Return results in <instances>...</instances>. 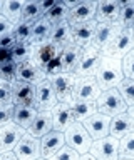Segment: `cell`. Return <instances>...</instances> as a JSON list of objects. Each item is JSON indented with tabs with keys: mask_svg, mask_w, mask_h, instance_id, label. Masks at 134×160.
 <instances>
[{
	"mask_svg": "<svg viewBox=\"0 0 134 160\" xmlns=\"http://www.w3.org/2000/svg\"><path fill=\"white\" fill-rule=\"evenodd\" d=\"M96 80L99 83L101 90H112L117 88L119 83L124 80V72H122V62L117 58L104 57L101 58L99 68L96 72Z\"/></svg>",
	"mask_w": 134,
	"mask_h": 160,
	"instance_id": "obj_1",
	"label": "cell"
},
{
	"mask_svg": "<svg viewBox=\"0 0 134 160\" xmlns=\"http://www.w3.org/2000/svg\"><path fill=\"white\" fill-rule=\"evenodd\" d=\"M96 108L99 113L107 115L109 118H112L116 115L126 113L129 107L122 100L121 93L117 92V88H112V90H104V92H101L99 98L96 100Z\"/></svg>",
	"mask_w": 134,
	"mask_h": 160,
	"instance_id": "obj_2",
	"label": "cell"
},
{
	"mask_svg": "<svg viewBox=\"0 0 134 160\" xmlns=\"http://www.w3.org/2000/svg\"><path fill=\"white\" fill-rule=\"evenodd\" d=\"M132 48H134V30L132 28H122L114 37L112 42L102 50V55L104 57L122 60Z\"/></svg>",
	"mask_w": 134,
	"mask_h": 160,
	"instance_id": "obj_3",
	"label": "cell"
},
{
	"mask_svg": "<svg viewBox=\"0 0 134 160\" xmlns=\"http://www.w3.org/2000/svg\"><path fill=\"white\" fill-rule=\"evenodd\" d=\"M64 135H66V145L69 148L76 150L79 155L89 153L94 140L91 138V135L87 133V130L84 128V125L81 122H74L64 132Z\"/></svg>",
	"mask_w": 134,
	"mask_h": 160,
	"instance_id": "obj_4",
	"label": "cell"
},
{
	"mask_svg": "<svg viewBox=\"0 0 134 160\" xmlns=\"http://www.w3.org/2000/svg\"><path fill=\"white\" fill-rule=\"evenodd\" d=\"M102 58V52L99 48H96L94 45H89V47L82 48V55L79 58V63L76 70H74V75L77 78L82 77H96V72L99 68V63H101Z\"/></svg>",
	"mask_w": 134,
	"mask_h": 160,
	"instance_id": "obj_5",
	"label": "cell"
},
{
	"mask_svg": "<svg viewBox=\"0 0 134 160\" xmlns=\"http://www.w3.org/2000/svg\"><path fill=\"white\" fill-rule=\"evenodd\" d=\"M56 92V97L59 103H71L74 100V92H76L77 77L74 73H59L56 77L49 78Z\"/></svg>",
	"mask_w": 134,
	"mask_h": 160,
	"instance_id": "obj_6",
	"label": "cell"
},
{
	"mask_svg": "<svg viewBox=\"0 0 134 160\" xmlns=\"http://www.w3.org/2000/svg\"><path fill=\"white\" fill-rule=\"evenodd\" d=\"M89 153L96 160H119V140L112 135L94 140Z\"/></svg>",
	"mask_w": 134,
	"mask_h": 160,
	"instance_id": "obj_7",
	"label": "cell"
},
{
	"mask_svg": "<svg viewBox=\"0 0 134 160\" xmlns=\"http://www.w3.org/2000/svg\"><path fill=\"white\" fill-rule=\"evenodd\" d=\"M57 103H59V100L56 97V92H54L51 80L46 78L44 82H40L35 87V102H34V107L39 112H52V108Z\"/></svg>",
	"mask_w": 134,
	"mask_h": 160,
	"instance_id": "obj_8",
	"label": "cell"
},
{
	"mask_svg": "<svg viewBox=\"0 0 134 160\" xmlns=\"http://www.w3.org/2000/svg\"><path fill=\"white\" fill-rule=\"evenodd\" d=\"M27 132L20 128L13 122H8L7 125L0 127V153L5 152H13V148L17 147V143L22 140V137Z\"/></svg>",
	"mask_w": 134,
	"mask_h": 160,
	"instance_id": "obj_9",
	"label": "cell"
},
{
	"mask_svg": "<svg viewBox=\"0 0 134 160\" xmlns=\"http://www.w3.org/2000/svg\"><path fill=\"white\" fill-rule=\"evenodd\" d=\"M101 92H102V90H101V87H99L96 77H82V78H77L74 98L96 103V100L99 98Z\"/></svg>",
	"mask_w": 134,
	"mask_h": 160,
	"instance_id": "obj_10",
	"label": "cell"
},
{
	"mask_svg": "<svg viewBox=\"0 0 134 160\" xmlns=\"http://www.w3.org/2000/svg\"><path fill=\"white\" fill-rule=\"evenodd\" d=\"M13 153L19 160H39L40 157V138L32 137L30 133H25L22 140L13 148Z\"/></svg>",
	"mask_w": 134,
	"mask_h": 160,
	"instance_id": "obj_11",
	"label": "cell"
},
{
	"mask_svg": "<svg viewBox=\"0 0 134 160\" xmlns=\"http://www.w3.org/2000/svg\"><path fill=\"white\" fill-rule=\"evenodd\" d=\"M84 128L87 130V133L91 135L92 140H101L104 137L109 135V130H111V118L107 115L102 113H94L92 117H89L86 122H82Z\"/></svg>",
	"mask_w": 134,
	"mask_h": 160,
	"instance_id": "obj_12",
	"label": "cell"
},
{
	"mask_svg": "<svg viewBox=\"0 0 134 160\" xmlns=\"http://www.w3.org/2000/svg\"><path fill=\"white\" fill-rule=\"evenodd\" d=\"M35 102V87L25 82L12 83V105L13 107H34Z\"/></svg>",
	"mask_w": 134,
	"mask_h": 160,
	"instance_id": "obj_13",
	"label": "cell"
},
{
	"mask_svg": "<svg viewBox=\"0 0 134 160\" xmlns=\"http://www.w3.org/2000/svg\"><path fill=\"white\" fill-rule=\"evenodd\" d=\"M61 52H62V47H59V45L52 43V42L35 45V47H32L30 62L34 65H37L39 68H44L52 58H56L57 55H61Z\"/></svg>",
	"mask_w": 134,
	"mask_h": 160,
	"instance_id": "obj_14",
	"label": "cell"
},
{
	"mask_svg": "<svg viewBox=\"0 0 134 160\" xmlns=\"http://www.w3.org/2000/svg\"><path fill=\"white\" fill-rule=\"evenodd\" d=\"M64 147H66V135L62 132H57V130H51L47 135L40 138V157L47 160Z\"/></svg>",
	"mask_w": 134,
	"mask_h": 160,
	"instance_id": "obj_15",
	"label": "cell"
},
{
	"mask_svg": "<svg viewBox=\"0 0 134 160\" xmlns=\"http://www.w3.org/2000/svg\"><path fill=\"white\" fill-rule=\"evenodd\" d=\"M96 10H97V2H81L74 8H71L67 22L71 27H74V25H81L91 22V20H96Z\"/></svg>",
	"mask_w": 134,
	"mask_h": 160,
	"instance_id": "obj_16",
	"label": "cell"
},
{
	"mask_svg": "<svg viewBox=\"0 0 134 160\" xmlns=\"http://www.w3.org/2000/svg\"><path fill=\"white\" fill-rule=\"evenodd\" d=\"M96 28H97L96 20H91V22H86L81 25H74V27H71L72 42L76 45H79L81 48H86L89 45H92L94 35H96Z\"/></svg>",
	"mask_w": 134,
	"mask_h": 160,
	"instance_id": "obj_17",
	"label": "cell"
},
{
	"mask_svg": "<svg viewBox=\"0 0 134 160\" xmlns=\"http://www.w3.org/2000/svg\"><path fill=\"white\" fill-rule=\"evenodd\" d=\"M17 82H25L30 83L34 87H37L40 82H44L47 77L44 73L42 68H39L37 65H34L30 60L29 62H24L20 65H17Z\"/></svg>",
	"mask_w": 134,
	"mask_h": 160,
	"instance_id": "obj_18",
	"label": "cell"
},
{
	"mask_svg": "<svg viewBox=\"0 0 134 160\" xmlns=\"http://www.w3.org/2000/svg\"><path fill=\"white\" fill-rule=\"evenodd\" d=\"M121 7H122V2H116V0L97 2L96 22L97 23H116L119 12H121Z\"/></svg>",
	"mask_w": 134,
	"mask_h": 160,
	"instance_id": "obj_19",
	"label": "cell"
},
{
	"mask_svg": "<svg viewBox=\"0 0 134 160\" xmlns=\"http://www.w3.org/2000/svg\"><path fill=\"white\" fill-rule=\"evenodd\" d=\"M51 113H52V130L64 133L74 123V117L71 108H69V103H57Z\"/></svg>",
	"mask_w": 134,
	"mask_h": 160,
	"instance_id": "obj_20",
	"label": "cell"
},
{
	"mask_svg": "<svg viewBox=\"0 0 134 160\" xmlns=\"http://www.w3.org/2000/svg\"><path fill=\"white\" fill-rule=\"evenodd\" d=\"M132 132H134V118L127 112L121 113V115H116V117L111 118V130H109V135H112L114 138L121 140Z\"/></svg>",
	"mask_w": 134,
	"mask_h": 160,
	"instance_id": "obj_21",
	"label": "cell"
},
{
	"mask_svg": "<svg viewBox=\"0 0 134 160\" xmlns=\"http://www.w3.org/2000/svg\"><path fill=\"white\" fill-rule=\"evenodd\" d=\"M82 55V48L76 45L74 42H69L67 45L62 47V52H61V58H62V72L64 73H74L77 63H79V58Z\"/></svg>",
	"mask_w": 134,
	"mask_h": 160,
	"instance_id": "obj_22",
	"label": "cell"
},
{
	"mask_svg": "<svg viewBox=\"0 0 134 160\" xmlns=\"http://www.w3.org/2000/svg\"><path fill=\"white\" fill-rule=\"evenodd\" d=\"M119 32H121V28H117L114 23H97L92 45L102 52V50L114 40V37H116Z\"/></svg>",
	"mask_w": 134,
	"mask_h": 160,
	"instance_id": "obj_23",
	"label": "cell"
},
{
	"mask_svg": "<svg viewBox=\"0 0 134 160\" xmlns=\"http://www.w3.org/2000/svg\"><path fill=\"white\" fill-rule=\"evenodd\" d=\"M51 32H52V25L49 23V20L46 17L39 18L35 23H32V32H30V40H29V43H30L32 47H35V45L49 42Z\"/></svg>",
	"mask_w": 134,
	"mask_h": 160,
	"instance_id": "obj_24",
	"label": "cell"
},
{
	"mask_svg": "<svg viewBox=\"0 0 134 160\" xmlns=\"http://www.w3.org/2000/svg\"><path fill=\"white\" fill-rule=\"evenodd\" d=\"M52 130V113L51 112H39L32 125L27 128V133H30L35 138H42Z\"/></svg>",
	"mask_w": 134,
	"mask_h": 160,
	"instance_id": "obj_25",
	"label": "cell"
},
{
	"mask_svg": "<svg viewBox=\"0 0 134 160\" xmlns=\"http://www.w3.org/2000/svg\"><path fill=\"white\" fill-rule=\"evenodd\" d=\"M69 108L72 112L74 122H81V123L86 122L94 113H97V108L94 102H84V100H76V98L69 103Z\"/></svg>",
	"mask_w": 134,
	"mask_h": 160,
	"instance_id": "obj_26",
	"label": "cell"
},
{
	"mask_svg": "<svg viewBox=\"0 0 134 160\" xmlns=\"http://www.w3.org/2000/svg\"><path fill=\"white\" fill-rule=\"evenodd\" d=\"M37 113H39V110L35 107H15L12 122L27 132V128L30 127L32 122L35 120Z\"/></svg>",
	"mask_w": 134,
	"mask_h": 160,
	"instance_id": "obj_27",
	"label": "cell"
},
{
	"mask_svg": "<svg viewBox=\"0 0 134 160\" xmlns=\"http://www.w3.org/2000/svg\"><path fill=\"white\" fill-rule=\"evenodd\" d=\"M49 42L56 43L59 47H64V45H67L69 42H72V33H71V25H69V22L52 25V32H51Z\"/></svg>",
	"mask_w": 134,
	"mask_h": 160,
	"instance_id": "obj_28",
	"label": "cell"
},
{
	"mask_svg": "<svg viewBox=\"0 0 134 160\" xmlns=\"http://www.w3.org/2000/svg\"><path fill=\"white\" fill-rule=\"evenodd\" d=\"M24 5H25V2H20V0H8V2H3L2 15L12 25H15V23L20 22V18H22Z\"/></svg>",
	"mask_w": 134,
	"mask_h": 160,
	"instance_id": "obj_29",
	"label": "cell"
},
{
	"mask_svg": "<svg viewBox=\"0 0 134 160\" xmlns=\"http://www.w3.org/2000/svg\"><path fill=\"white\" fill-rule=\"evenodd\" d=\"M44 8H42V2H25L22 10V22L25 23H35L39 18L44 17Z\"/></svg>",
	"mask_w": 134,
	"mask_h": 160,
	"instance_id": "obj_30",
	"label": "cell"
},
{
	"mask_svg": "<svg viewBox=\"0 0 134 160\" xmlns=\"http://www.w3.org/2000/svg\"><path fill=\"white\" fill-rule=\"evenodd\" d=\"M134 23V2H122L121 12H119V17L116 20V27L117 28H132Z\"/></svg>",
	"mask_w": 134,
	"mask_h": 160,
	"instance_id": "obj_31",
	"label": "cell"
},
{
	"mask_svg": "<svg viewBox=\"0 0 134 160\" xmlns=\"http://www.w3.org/2000/svg\"><path fill=\"white\" fill-rule=\"evenodd\" d=\"M69 12H71V10L66 7V3H64V2H56V5H54V7L49 10L44 17L49 20V23H51V25H57V23L67 22Z\"/></svg>",
	"mask_w": 134,
	"mask_h": 160,
	"instance_id": "obj_32",
	"label": "cell"
},
{
	"mask_svg": "<svg viewBox=\"0 0 134 160\" xmlns=\"http://www.w3.org/2000/svg\"><path fill=\"white\" fill-rule=\"evenodd\" d=\"M32 55V45L30 43H15L12 48V60L17 65L24 62H29Z\"/></svg>",
	"mask_w": 134,
	"mask_h": 160,
	"instance_id": "obj_33",
	"label": "cell"
},
{
	"mask_svg": "<svg viewBox=\"0 0 134 160\" xmlns=\"http://www.w3.org/2000/svg\"><path fill=\"white\" fill-rule=\"evenodd\" d=\"M119 158L134 160V132L119 140Z\"/></svg>",
	"mask_w": 134,
	"mask_h": 160,
	"instance_id": "obj_34",
	"label": "cell"
},
{
	"mask_svg": "<svg viewBox=\"0 0 134 160\" xmlns=\"http://www.w3.org/2000/svg\"><path fill=\"white\" fill-rule=\"evenodd\" d=\"M117 92L121 93L122 100L126 102L127 107H132L134 105V80L131 78H124L117 87Z\"/></svg>",
	"mask_w": 134,
	"mask_h": 160,
	"instance_id": "obj_35",
	"label": "cell"
},
{
	"mask_svg": "<svg viewBox=\"0 0 134 160\" xmlns=\"http://www.w3.org/2000/svg\"><path fill=\"white\" fill-rule=\"evenodd\" d=\"M30 32H32V25L25 22H19L13 25V37H15L17 43H29L30 40Z\"/></svg>",
	"mask_w": 134,
	"mask_h": 160,
	"instance_id": "obj_36",
	"label": "cell"
},
{
	"mask_svg": "<svg viewBox=\"0 0 134 160\" xmlns=\"http://www.w3.org/2000/svg\"><path fill=\"white\" fill-rule=\"evenodd\" d=\"M17 77V63L10 60V62H5V63H0V80L3 82H8V83H13Z\"/></svg>",
	"mask_w": 134,
	"mask_h": 160,
	"instance_id": "obj_37",
	"label": "cell"
},
{
	"mask_svg": "<svg viewBox=\"0 0 134 160\" xmlns=\"http://www.w3.org/2000/svg\"><path fill=\"white\" fill-rule=\"evenodd\" d=\"M42 70H44V73H46L47 78H52V77H56V75L62 73V58H61V55H57L56 58H52Z\"/></svg>",
	"mask_w": 134,
	"mask_h": 160,
	"instance_id": "obj_38",
	"label": "cell"
},
{
	"mask_svg": "<svg viewBox=\"0 0 134 160\" xmlns=\"http://www.w3.org/2000/svg\"><path fill=\"white\" fill-rule=\"evenodd\" d=\"M122 72H124V78H131L134 80V50H131L122 60Z\"/></svg>",
	"mask_w": 134,
	"mask_h": 160,
	"instance_id": "obj_39",
	"label": "cell"
},
{
	"mask_svg": "<svg viewBox=\"0 0 134 160\" xmlns=\"http://www.w3.org/2000/svg\"><path fill=\"white\" fill-rule=\"evenodd\" d=\"M12 105V83L0 80V107Z\"/></svg>",
	"mask_w": 134,
	"mask_h": 160,
	"instance_id": "obj_40",
	"label": "cell"
},
{
	"mask_svg": "<svg viewBox=\"0 0 134 160\" xmlns=\"http://www.w3.org/2000/svg\"><path fill=\"white\" fill-rule=\"evenodd\" d=\"M79 155L76 150H72V148H69L67 145L64 148H61L56 155H52L51 158H47V160H79Z\"/></svg>",
	"mask_w": 134,
	"mask_h": 160,
	"instance_id": "obj_41",
	"label": "cell"
},
{
	"mask_svg": "<svg viewBox=\"0 0 134 160\" xmlns=\"http://www.w3.org/2000/svg\"><path fill=\"white\" fill-rule=\"evenodd\" d=\"M13 110H15L13 105H3V107H0V127H3L8 122H12Z\"/></svg>",
	"mask_w": 134,
	"mask_h": 160,
	"instance_id": "obj_42",
	"label": "cell"
},
{
	"mask_svg": "<svg viewBox=\"0 0 134 160\" xmlns=\"http://www.w3.org/2000/svg\"><path fill=\"white\" fill-rule=\"evenodd\" d=\"M10 33H13V25L3 15H0V38L5 37V35H10Z\"/></svg>",
	"mask_w": 134,
	"mask_h": 160,
	"instance_id": "obj_43",
	"label": "cell"
},
{
	"mask_svg": "<svg viewBox=\"0 0 134 160\" xmlns=\"http://www.w3.org/2000/svg\"><path fill=\"white\" fill-rule=\"evenodd\" d=\"M15 37H13V33L10 35H5V37L0 38V50H10L13 48V45H15Z\"/></svg>",
	"mask_w": 134,
	"mask_h": 160,
	"instance_id": "obj_44",
	"label": "cell"
},
{
	"mask_svg": "<svg viewBox=\"0 0 134 160\" xmlns=\"http://www.w3.org/2000/svg\"><path fill=\"white\" fill-rule=\"evenodd\" d=\"M12 60V48L10 50H0V63H5Z\"/></svg>",
	"mask_w": 134,
	"mask_h": 160,
	"instance_id": "obj_45",
	"label": "cell"
},
{
	"mask_svg": "<svg viewBox=\"0 0 134 160\" xmlns=\"http://www.w3.org/2000/svg\"><path fill=\"white\" fill-rule=\"evenodd\" d=\"M0 160H19V158L13 152H5V153H0Z\"/></svg>",
	"mask_w": 134,
	"mask_h": 160,
	"instance_id": "obj_46",
	"label": "cell"
},
{
	"mask_svg": "<svg viewBox=\"0 0 134 160\" xmlns=\"http://www.w3.org/2000/svg\"><path fill=\"white\" fill-rule=\"evenodd\" d=\"M79 160H96V158H94L91 153H84V155H81V157H79Z\"/></svg>",
	"mask_w": 134,
	"mask_h": 160,
	"instance_id": "obj_47",
	"label": "cell"
},
{
	"mask_svg": "<svg viewBox=\"0 0 134 160\" xmlns=\"http://www.w3.org/2000/svg\"><path fill=\"white\" fill-rule=\"evenodd\" d=\"M127 113H129V115H131V117L134 118V105H132V107H129V108H127Z\"/></svg>",
	"mask_w": 134,
	"mask_h": 160,
	"instance_id": "obj_48",
	"label": "cell"
},
{
	"mask_svg": "<svg viewBox=\"0 0 134 160\" xmlns=\"http://www.w3.org/2000/svg\"><path fill=\"white\" fill-rule=\"evenodd\" d=\"M2 8H3V2H0V15H2Z\"/></svg>",
	"mask_w": 134,
	"mask_h": 160,
	"instance_id": "obj_49",
	"label": "cell"
},
{
	"mask_svg": "<svg viewBox=\"0 0 134 160\" xmlns=\"http://www.w3.org/2000/svg\"><path fill=\"white\" fill-rule=\"evenodd\" d=\"M119 160H126V158H119Z\"/></svg>",
	"mask_w": 134,
	"mask_h": 160,
	"instance_id": "obj_50",
	"label": "cell"
},
{
	"mask_svg": "<svg viewBox=\"0 0 134 160\" xmlns=\"http://www.w3.org/2000/svg\"><path fill=\"white\" fill-rule=\"evenodd\" d=\"M132 28H134V23H132Z\"/></svg>",
	"mask_w": 134,
	"mask_h": 160,
	"instance_id": "obj_51",
	"label": "cell"
},
{
	"mask_svg": "<svg viewBox=\"0 0 134 160\" xmlns=\"http://www.w3.org/2000/svg\"><path fill=\"white\" fill-rule=\"evenodd\" d=\"M39 160H44V158H39Z\"/></svg>",
	"mask_w": 134,
	"mask_h": 160,
	"instance_id": "obj_52",
	"label": "cell"
},
{
	"mask_svg": "<svg viewBox=\"0 0 134 160\" xmlns=\"http://www.w3.org/2000/svg\"><path fill=\"white\" fill-rule=\"evenodd\" d=\"M132 30H134V28H132ZM132 50H134V48H132Z\"/></svg>",
	"mask_w": 134,
	"mask_h": 160,
	"instance_id": "obj_53",
	"label": "cell"
}]
</instances>
